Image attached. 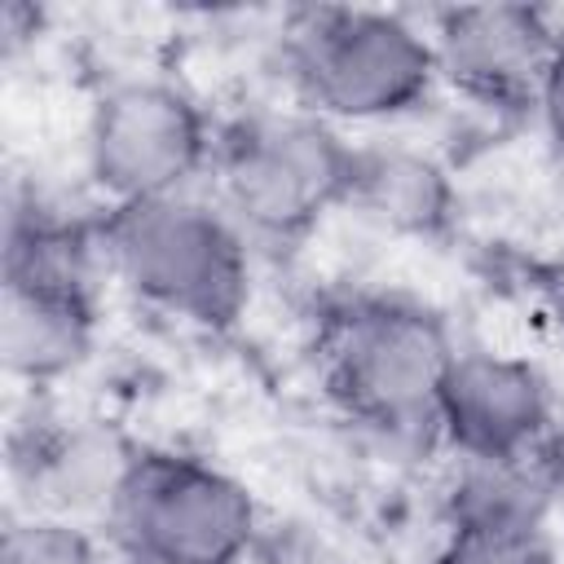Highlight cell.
<instances>
[{"instance_id":"cell-4","label":"cell","mask_w":564,"mask_h":564,"mask_svg":"<svg viewBox=\"0 0 564 564\" xmlns=\"http://www.w3.org/2000/svg\"><path fill=\"white\" fill-rule=\"evenodd\" d=\"M216 203L247 242L295 247L344 207L352 141L304 106H251L216 128Z\"/></svg>"},{"instance_id":"cell-19","label":"cell","mask_w":564,"mask_h":564,"mask_svg":"<svg viewBox=\"0 0 564 564\" xmlns=\"http://www.w3.org/2000/svg\"><path fill=\"white\" fill-rule=\"evenodd\" d=\"M542 471H546V489H551V516L564 524V423L542 445Z\"/></svg>"},{"instance_id":"cell-18","label":"cell","mask_w":564,"mask_h":564,"mask_svg":"<svg viewBox=\"0 0 564 564\" xmlns=\"http://www.w3.org/2000/svg\"><path fill=\"white\" fill-rule=\"evenodd\" d=\"M40 31V9L31 4H4V18H0V44H4V57H13L22 44H31Z\"/></svg>"},{"instance_id":"cell-2","label":"cell","mask_w":564,"mask_h":564,"mask_svg":"<svg viewBox=\"0 0 564 564\" xmlns=\"http://www.w3.org/2000/svg\"><path fill=\"white\" fill-rule=\"evenodd\" d=\"M101 251L123 291L203 330H229L251 300V242L216 194L101 207Z\"/></svg>"},{"instance_id":"cell-17","label":"cell","mask_w":564,"mask_h":564,"mask_svg":"<svg viewBox=\"0 0 564 564\" xmlns=\"http://www.w3.org/2000/svg\"><path fill=\"white\" fill-rule=\"evenodd\" d=\"M533 291H538V304H542V317H546L555 344L564 348V264H546L533 278Z\"/></svg>"},{"instance_id":"cell-13","label":"cell","mask_w":564,"mask_h":564,"mask_svg":"<svg viewBox=\"0 0 564 564\" xmlns=\"http://www.w3.org/2000/svg\"><path fill=\"white\" fill-rule=\"evenodd\" d=\"M0 564H106L88 524L9 507L0 529Z\"/></svg>"},{"instance_id":"cell-9","label":"cell","mask_w":564,"mask_h":564,"mask_svg":"<svg viewBox=\"0 0 564 564\" xmlns=\"http://www.w3.org/2000/svg\"><path fill=\"white\" fill-rule=\"evenodd\" d=\"M560 31L538 4H454L427 22L441 84L494 115L533 110Z\"/></svg>"},{"instance_id":"cell-7","label":"cell","mask_w":564,"mask_h":564,"mask_svg":"<svg viewBox=\"0 0 564 564\" xmlns=\"http://www.w3.org/2000/svg\"><path fill=\"white\" fill-rule=\"evenodd\" d=\"M141 449L145 445H137L123 427L106 419H66L53 410L44 392H35L26 414L9 419L4 432L18 511L106 524Z\"/></svg>"},{"instance_id":"cell-16","label":"cell","mask_w":564,"mask_h":564,"mask_svg":"<svg viewBox=\"0 0 564 564\" xmlns=\"http://www.w3.org/2000/svg\"><path fill=\"white\" fill-rule=\"evenodd\" d=\"M533 115L551 141V150L564 159V31L555 40V53L546 62V75H542V88H538V101H533Z\"/></svg>"},{"instance_id":"cell-11","label":"cell","mask_w":564,"mask_h":564,"mask_svg":"<svg viewBox=\"0 0 564 564\" xmlns=\"http://www.w3.org/2000/svg\"><path fill=\"white\" fill-rule=\"evenodd\" d=\"M97 300L0 282V361L31 392H48L79 375L97 352Z\"/></svg>"},{"instance_id":"cell-6","label":"cell","mask_w":564,"mask_h":564,"mask_svg":"<svg viewBox=\"0 0 564 564\" xmlns=\"http://www.w3.org/2000/svg\"><path fill=\"white\" fill-rule=\"evenodd\" d=\"M216 128L203 101L163 75L110 84L84 128V172L106 207L172 198L198 185L216 154Z\"/></svg>"},{"instance_id":"cell-10","label":"cell","mask_w":564,"mask_h":564,"mask_svg":"<svg viewBox=\"0 0 564 564\" xmlns=\"http://www.w3.org/2000/svg\"><path fill=\"white\" fill-rule=\"evenodd\" d=\"M344 212L388 238L441 242L458 225L463 194L436 150L379 137L352 141V181Z\"/></svg>"},{"instance_id":"cell-5","label":"cell","mask_w":564,"mask_h":564,"mask_svg":"<svg viewBox=\"0 0 564 564\" xmlns=\"http://www.w3.org/2000/svg\"><path fill=\"white\" fill-rule=\"evenodd\" d=\"M264 511L242 476L185 449H141L106 538L132 564H247Z\"/></svg>"},{"instance_id":"cell-15","label":"cell","mask_w":564,"mask_h":564,"mask_svg":"<svg viewBox=\"0 0 564 564\" xmlns=\"http://www.w3.org/2000/svg\"><path fill=\"white\" fill-rule=\"evenodd\" d=\"M247 564H366V560L308 516H264Z\"/></svg>"},{"instance_id":"cell-1","label":"cell","mask_w":564,"mask_h":564,"mask_svg":"<svg viewBox=\"0 0 564 564\" xmlns=\"http://www.w3.org/2000/svg\"><path fill=\"white\" fill-rule=\"evenodd\" d=\"M458 339L432 304L401 291H357L326 308L317 361L330 401L388 454L441 449L436 392Z\"/></svg>"},{"instance_id":"cell-14","label":"cell","mask_w":564,"mask_h":564,"mask_svg":"<svg viewBox=\"0 0 564 564\" xmlns=\"http://www.w3.org/2000/svg\"><path fill=\"white\" fill-rule=\"evenodd\" d=\"M432 564H560L551 529H441Z\"/></svg>"},{"instance_id":"cell-8","label":"cell","mask_w":564,"mask_h":564,"mask_svg":"<svg viewBox=\"0 0 564 564\" xmlns=\"http://www.w3.org/2000/svg\"><path fill=\"white\" fill-rule=\"evenodd\" d=\"M436 427L454 458L542 454L560 427L555 388L533 357L458 344L436 392Z\"/></svg>"},{"instance_id":"cell-3","label":"cell","mask_w":564,"mask_h":564,"mask_svg":"<svg viewBox=\"0 0 564 564\" xmlns=\"http://www.w3.org/2000/svg\"><path fill=\"white\" fill-rule=\"evenodd\" d=\"M291 101L326 123H392L423 110L441 84L427 26L392 9H295L282 31Z\"/></svg>"},{"instance_id":"cell-12","label":"cell","mask_w":564,"mask_h":564,"mask_svg":"<svg viewBox=\"0 0 564 564\" xmlns=\"http://www.w3.org/2000/svg\"><path fill=\"white\" fill-rule=\"evenodd\" d=\"M542 454L454 458L441 480V529H551Z\"/></svg>"}]
</instances>
